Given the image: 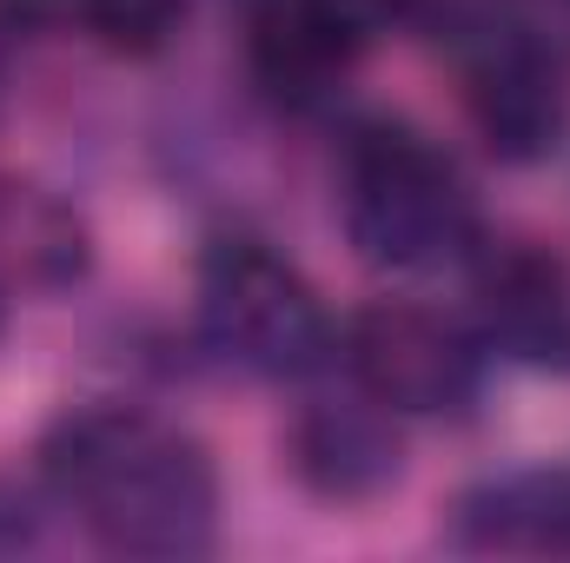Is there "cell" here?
Here are the masks:
<instances>
[{
	"label": "cell",
	"instance_id": "6da1fadb",
	"mask_svg": "<svg viewBox=\"0 0 570 563\" xmlns=\"http://www.w3.org/2000/svg\"><path fill=\"white\" fill-rule=\"evenodd\" d=\"M47 484L80 511L114 557H199L219 531V477L206 451L173 424L87 405L47 431Z\"/></svg>",
	"mask_w": 570,
	"mask_h": 563
},
{
	"label": "cell",
	"instance_id": "7a4b0ae2",
	"mask_svg": "<svg viewBox=\"0 0 570 563\" xmlns=\"http://www.w3.org/2000/svg\"><path fill=\"white\" fill-rule=\"evenodd\" d=\"M345 233L365 266L438 273L478 246V206L431 140L405 127H372L345 159Z\"/></svg>",
	"mask_w": 570,
	"mask_h": 563
},
{
	"label": "cell",
	"instance_id": "3957f363",
	"mask_svg": "<svg viewBox=\"0 0 570 563\" xmlns=\"http://www.w3.org/2000/svg\"><path fill=\"white\" fill-rule=\"evenodd\" d=\"M199 325L213 352L259 378H298L332 345L318 292L259 239H219L199 259Z\"/></svg>",
	"mask_w": 570,
	"mask_h": 563
},
{
	"label": "cell",
	"instance_id": "277c9868",
	"mask_svg": "<svg viewBox=\"0 0 570 563\" xmlns=\"http://www.w3.org/2000/svg\"><path fill=\"white\" fill-rule=\"evenodd\" d=\"M345 365L385 412H464L478 398V345L425 305H365L345 325Z\"/></svg>",
	"mask_w": 570,
	"mask_h": 563
},
{
	"label": "cell",
	"instance_id": "5b68a950",
	"mask_svg": "<svg viewBox=\"0 0 570 563\" xmlns=\"http://www.w3.org/2000/svg\"><path fill=\"white\" fill-rule=\"evenodd\" d=\"M478 325L524 365H570V279L531 246H498L478 259Z\"/></svg>",
	"mask_w": 570,
	"mask_h": 563
},
{
	"label": "cell",
	"instance_id": "8992f818",
	"mask_svg": "<svg viewBox=\"0 0 570 563\" xmlns=\"http://www.w3.org/2000/svg\"><path fill=\"white\" fill-rule=\"evenodd\" d=\"M292 471L325 504H372L399 484L405 444L392 418L372 405H312L292 424Z\"/></svg>",
	"mask_w": 570,
	"mask_h": 563
},
{
	"label": "cell",
	"instance_id": "52a82bcc",
	"mask_svg": "<svg viewBox=\"0 0 570 563\" xmlns=\"http://www.w3.org/2000/svg\"><path fill=\"white\" fill-rule=\"evenodd\" d=\"M239 20L259 80L279 93L332 87L358 53V20L345 0H239Z\"/></svg>",
	"mask_w": 570,
	"mask_h": 563
},
{
	"label": "cell",
	"instance_id": "ba28073f",
	"mask_svg": "<svg viewBox=\"0 0 570 563\" xmlns=\"http://www.w3.org/2000/svg\"><path fill=\"white\" fill-rule=\"evenodd\" d=\"M471 120H478V134L491 140L498 159H544L564 140L570 120L564 80L551 73L544 53H531L518 40L491 47L484 67L471 73Z\"/></svg>",
	"mask_w": 570,
	"mask_h": 563
},
{
	"label": "cell",
	"instance_id": "9c48e42d",
	"mask_svg": "<svg viewBox=\"0 0 570 563\" xmlns=\"http://www.w3.org/2000/svg\"><path fill=\"white\" fill-rule=\"evenodd\" d=\"M80 273H87L80 213L33 179H0V285L53 292V285H73Z\"/></svg>",
	"mask_w": 570,
	"mask_h": 563
},
{
	"label": "cell",
	"instance_id": "30bf717a",
	"mask_svg": "<svg viewBox=\"0 0 570 563\" xmlns=\"http://www.w3.org/2000/svg\"><path fill=\"white\" fill-rule=\"evenodd\" d=\"M80 13L114 53H159L179 33L186 0H80Z\"/></svg>",
	"mask_w": 570,
	"mask_h": 563
},
{
	"label": "cell",
	"instance_id": "8fae6325",
	"mask_svg": "<svg viewBox=\"0 0 570 563\" xmlns=\"http://www.w3.org/2000/svg\"><path fill=\"white\" fill-rule=\"evenodd\" d=\"M40 544V491L20 477H0V557H20Z\"/></svg>",
	"mask_w": 570,
	"mask_h": 563
}]
</instances>
